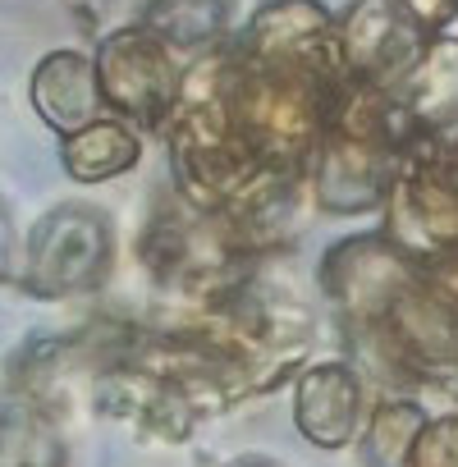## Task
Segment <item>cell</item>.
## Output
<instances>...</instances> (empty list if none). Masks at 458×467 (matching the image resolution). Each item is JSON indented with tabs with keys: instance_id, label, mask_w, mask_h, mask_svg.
Returning <instances> with one entry per match:
<instances>
[{
	"instance_id": "6da1fadb",
	"label": "cell",
	"mask_w": 458,
	"mask_h": 467,
	"mask_svg": "<svg viewBox=\"0 0 458 467\" xmlns=\"http://www.w3.org/2000/svg\"><path fill=\"white\" fill-rule=\"evenodd\" d=\"M165 138V156L174 170V192L183 202H193L197 211H224L257 174H266L248 142L234 129L229 115V97H224V51L197 56L183 69V88L179 101L170 110V119L161 124Z\"/></svg>"
},
{
	"instance_id": "7a4b0ae2",
	"label": "cell",
	"mask_w": 458,
	"mask_h": 467,
	"mask_svg": "<svg viewBox=\"0 0 458 467\" xmlns=\"http://www.w3.org/2000/svg\"><path fill=\"white\" fill-rule=\"evenodd\" d=\"M110 257H115L110 220L83 202H60L33 224L19 280L37 298H74L110 275Z\"/></svg>"
},
{
	"instance_id": "3957f363",
	"label": "cell",
	"mask_w": 458,
	"mask_h": 467,
	"mask_svg": "<svg viewBox=\"0 0 458 467\" xmlns=\"http://www.w3.org/2000/svg\"><path fill=\"white\" fill-rule=\"evenodd\" d=\"M97 83L106 97V110L133 129H156L170 119L179 88H183V56L161 42L151 28L142 24H124L115 33L101 37L97 56Z\"/></svg>"
},
{
	"instance_id": "277c9868",
	"label": "cell",
	"mask_w": 458,
	"mask_h": 467,
	"mask_svg": "<svg viewBox=\"0 0 458 467\" xmlns=\"http://www.w3.org/2000/svg\"><path fill=\"white\" fill-rule=\"evenodd\" d=\"M385 239L417 266L440 271L458 262V174L431 151H412L385 197Z\"/></svg>"
},
{
	"instance_id": "5b68a950",
	"label": "cell",
	"mask_w": 458,
	"mask_h": 467,
	"mask_svg": "<svg viewBox=\"0 0 458 467\" xmlns=\"http://www.w3.org/2000/svg\"><path fill=\"white\" fill-rule=\"evenodd\" d=\"M239 60L303 74L317 83H349L344 56H339V28L321 0H266V5L244 24V33L229 42Z\"/></svg>"
},
{
	"instance_id": "8992f818",
	"label": "cell",
	"mask_w": 458,
	"mask_h": 467,
	"mask_svg": "<svg viewBox=\"0 0 458 467\" xmlns=\"http://www.w3.org/2000/svg\"><path fill=\"white\" fill-rule=\"evenodd\" d=\"M426 266H417L408 253H399L385 234H353V239H335L317 266V285L344 330L367 326L380 317V307Z\"/></svg>"
},
{
	"instance_id": "52a82bcc",
	"label": "cell",
	"mask_w": 458,
	"mask_h": 467,
	"mask_svg": "<svg viewBox=\"0 0 458 467\" xmlns=\"http://www.w3.org/2000/svg\"><path fill=\"white\" fill-rule=\"evenodd\" d=\"M335 28L344 74L371 92H399L431 42V33H422L394 0H353Z\"/></svg>"
},
{
	"instance_id": "ba28073f",
	"label": "cell",
	"mask_w": 458,
	"mask_h": 467,
	"mask_svg": "<svg viewBox=\"0 0 458 467\" xmlns=\"http://www.w3.org/2000/svg\"><path fill=\"white\" fill-rule=\"evenodd\" d=\"M362 408L367 380L353 362H317L294 385V421L321 449L349 444L362 431Z\"/></svg>"
},
{
	"instance_id": "9c48e42d",
	"label": "cell",
	"mask_w": 458,
	"mask_h": 467,
	"mask_svg": "<svg viewBox=\"0 0 458 467\" xmlns=\"http://www.w3.org/2000/svg\"><path fill=\"white\" fill-rule=\"evenodd\" d=\"M33 106H37V115L60 138L88 129L92 119H101L106 97H101L92 56H83V51H51L33 69Z\"/></svg>"
},
{
	"instance_id": "30bf717a",
	"label": "cell",
	"mask_w": 458,
	"mask_h": 467,
	"mask_svg": "<svg viewBox=\"0 0 458 467\" xmlns=\"http://www.w3.org/2000/svg\"><path fill=\"white\" fill-rule=\"evenodd\" d=\"M394 97L403 101V110L417 119L426 138L453 129L458 124V37L449 33L431 37L422 60L412 65V74L403 78Z\"/></svg>"
},
{
	"instance_id": "8fae6325",
	"label": "cell",
	"mask_w": 458,
	"mask_h": 467,
	"mask_svg": "<svg viewBox=\"0 0 458 467\" xmlns=\"http://www.w3.org/2000/svg\"><path fill=\"white\" fill-rule=\"evenodd\" d=\"M138 156H142L138 129L124 124V119H115V115H101V119H92L88 129L60 138V165H65V174L78 179V183L120 179L124 170L138 165Z\"/></svg>"
},
{
	"instance_id": "7c38bea8",
	"label": "cell",
	"mask_w": 458,
	"mask_h": 467,
	"mask_svg": "<svg viewBox=\"0 0 458 467\" xmlns=\"http://www.w3.org/2000/svg\"><path fill=\"white\" fill-rule=\"evenodd\" d=\"M234 0H147L138 24L170 42L179 56H211L229 37Z\"/></svg>"
},
{
	"instance_id": "4fadbf2b",
	"label": "cell",
	"mask_w": 458,
	"mask_h": 467,
	"mask_svg": "<svg viewBox=\"0 0 458 467\" xmlns=\"http://www.w3.org/2000/svg\"><path fill=\"white\" fill-rule=\"evenodd\" d=\"M426 426V412L412 403V399H385L376 412H371V426H367V453L371 458H390V467H399L417 440V431Z\"/></svg>"
},
{
	"instance_id": "5bb4252c",
	"label": "cell",
	"mask_w": 458,
	"mask_h": 467,
	"mask_svg": "<svg viewBox=\"0 0 458 467\" xmlns=\"http://www.w3.org/2000/svg\"><path fill=\"white\" fill-rule=\"evenodd\" d=\"M403 467H458V412L422 426Z\"/></svg>"
},
{
	"instance_id": "9a60e30c",
	"label": "cell",
	"mask_w": 458,
	"mask_h": 467,
	"mask_svg": "<svg viewBox=\"0 0 458 467\" xmlns=\"http://www.w3.org/2000/svg\"><path fill=\"white\" fill-rule=\"evenodd\" d=\"M394 5L431 37H440L449 24H458V0H394Z\"/></svg>"
},
{
	"instance_id": "2e32d148",
	"label": "cell",
	"mask_w": 458,
	"mask_h": 467,
	"mask_svg": "<svg viewBox=\"0 0 458 467\" xmlns=\"http://www.w3.org/2000/svg\"><path fill=\"white\" fill-rule=\"evenodd\" d=\"M15 271V229H10V215L0 211V280H10Z\"/></svg>"
}]
</instances>
